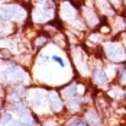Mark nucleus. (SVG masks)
<instances>
[{
  "mask_svg": "<svg viewBox=\"0 0 126 126\" xmlns=\"http://www.w3.org/2000/svg\"><path fill=\"white\" fill-rule=\"evenodd\" d=\"M23 16H25V12L19 6H15V4L0 6V17L4 19V20H9V19L20 20V19H23Z\"/></svg>",
  "mask_w": 126,
  "mask_h": 126,
  "instance_id": "1",
  "label": "nucleus"
},
{
  "mask_svg": "<svg viewBox=\"0 0 126 126\" xmlns=\"http://www.w3.org/2000/svg\"><path fill=\"white\" fill-rule=\"evenodd\" d=\"M106 54L113 61H123L125 60V51L117 44H109V45H106Z\"/></svg>",
  "mask_w": 126,
  "mask_h": 126,
  "instance_id": "2",
  "label": "nucleus"
},
{
  "mask_svg": "<svg viewBox=\"0 0 126 126\" xmlns=\"http://www.w3.org/2000/svg\"><path fill=\"white\" fill-rule=\"evenodd\" d=\"M4 78L10 83H16V81H22L26 77V74L23 73V70H20L19 67H9L7 70H4L3 73Z\"/></svg>",
  "mask_w": 126,
  "mask_h": 126,
  "instance_id": "3",
  "label": "nucleus"
},
{
  "mask_svg": "<svg viewBox=\"0 0 126 126\" xmlns=\"http://www.w3.org/2000/svg\"><path fill=\"white\" fill-rule=\"evenodd\" d=\"M48 7L52 9L51 1H47V4H45L44 9H38V10H35V13H33V19H35L36 22H45V20H48L51 16H52V13H51V10H48Z\"/></svg>",
  "mask_w": 126,
  "mask_h": 126,
  "instance_id": "4",
  "label": "nucleus"
},
{
  "mask_svg": "<svg viewBox=\"0 0 126 126\" xmlns=\"http://www.w3.org/2000/svg\"><path fill=\"white\" fill-rule=\"evenodd\" d=\"M48 100L51 103V107H52V110L54 112H58V110H61V107H63V103L60 100V97H58V94L57 93H49L48 94Z\"/></svg>",
  "mask_w": 126,
  "mask_h": 126,
  "instance_id": "5",
  "label": "nucleus"
},
{
  "mask_svg": "<svg viewBox=\"0 0 126 126\" xmlns=\"http://www.w3.org/2000/svg\"><path fill=\"white\" fill-rule=\"evenodd\" d=\"M31 103L35 107L41 106L44 103V93L42 91H32V94H31Z\"/></svg>",
  "mask_w": 126,
  "mask_h": 126,
  "instance_id": "6",
  "label": "nucleus"
},
{
  "mask_svg": "<svg viewBox=\"0 0 126 126\" xmlns=\"http://www.w3.org/2000/svg\"><path fill=\"white\" fill-rule=\"evenodd\" d=\"M63 16L65 17V19H68V20L74 19V16H76L74 9H73L68 3H64V6H63Z\"/></svg>",
  "mask_w": 126,
  "mask_h": 126,
  "instance_id": "7",
  "label": "nucleus"
},
{
  "mask_svg": "<svg viewBox=\"0 0 126 126\" xmlns=\"http://www.w3.org/2000/svg\"><path fill=\"white\" fill-rule=\"evenodd\" d=\"M94 81H96L97 84H104V83L107 81V74H106L103 70L94 71Z\"/></svg>",
  "mask_w": 126,
  "mask_h": 126,
  "instance_id": "8",
  "label": "nucleus"
},
{
  "mask_svg": "<svg viewBox=\"0 0 126 126\" xmlns=\"http://www.w3.org/2000/svg\"><path fill=\"white\" fill-rule=\"evenodd\" d=\"M63 94H64V97H74L77 94V86L76 84H71V86L65 87L63 90Z\"/></svg>",
  "mask_w": 126,
  "mask_h": 126,
  "instance_id": "9",
  "label": "nucleus"
},
{
  "mask_svg": "<svg viewBox=\"0 0 126 126\" xmlns=\"http://www.w3.org/2000/svg\"><path fill=\"white\" fill-rule=\"evenodd\" d=\"M80 107V100L77 99V97H73V99H70V101H68V109L70 110H77Z\"/></svg>",
  "mask_w": 126,
  "mask_h": 126,
  "instance_id": "10",
  "label": "nucleus"
},
{
  "mask_svg": "<svg viewBox=\"0 0 126 126\" xmlns=\"http://www.w3.org/2000/svg\"><path fill=\"white\" fill-rule=\"evenodd\" d=\"M12 122V114L10 113H4L1 116V120H0V126H6L7 123Z\"/></svg>",
  "mask_w": 126,
  "mask_h": 126,
  "instance_id": "11",
  "label": "nucleus"
},
{
  "mask_svg": "<svg viewBox=\"0 0 126 126\" xmlns=\"http://www.w3.org/2000/svg\"><path fill=\"white\" fill-rule=\"evenodd\" d=\"M86 16H87V19L90 20V25H96V22H97V19H96V16H93L90 10H86Z\"/></svg>",
  "mask_w": 126,
  "mask_h": 126,
  "instance_id": "12",
  "label": "nucleus"
},
{
  "mask_svg": "<svg viewBox=\"0 0 126 126\" xmlns=\"http://www.w3.org/2000/svg\"><path fill=\"white\" fill-rule=\"evenodd\" d=\"M88 119H90V122H91V123H96V125L99 123V117H97V114L93 113V112H90V113H88Z\"/></svg>",
  "mask_w": 126,
  "mask_h": 126,
  "instance_id": "13",
  "label": "nucleus"
},
{
  "mask_svg": "<svg viewBox=\"0 0 126 126\" xmlns=\"http://www.w3.org/2000/svg\"><path fill=\"white\" fill-rule=\"evenodd\" d=\"M110 94H112L113 97H122V91H120L119 88H112V90H110Z\"/></svg>",
  "mask_w": 126,
  "mask_h": 126,
  "instance_id": "14",
  "label": "nucleus"
},
{
  "mask_svg": "<svg viewBox=\"0 0 126 126\" xmlns=\"http://www.w3.org/2000/svg\"><path fill=\"white\" fill-rule=\"evenodd\" d=\"M70 126H87L86 123H83L81 120H73V122H70Z\"/></svg>",
  "mask_w": 126,
  "mask_h": 126,
  "instance_id": "15",
  "label": "nucleus"
},
{
  "mask_svg": "<svg viewBox=\"0 0 126 126\" xmlns=\"http://www.w3.org/2000/svg\"><path fill=\"white\" fill-rule=\"evenodd\" d=\"M52 60H54L55 63H58L60 65H61V67H64V61L61 60V58H60V57H57V55H54V57H52Z\"/></svg>",
  "mask_w": 126,
  "mask_h": 126,
  "instance_id": "16",
  "label": "nucleus"
},
{
  "mask_svg": "<svg viewBox=\"0 0 126 126\" xmlns=\"http://www.w3.org/2000/svg\"><path fill=\"white\" fill-rule=\"evenodd\" d=\"M122 80H123V83H126V74L123 76V78H122Z\"/></svg>",
  "mask_w": 126,
  "mask_h": 126,
  "instance_id": "17",
  "label": "nucleus"
}]
</instances>
